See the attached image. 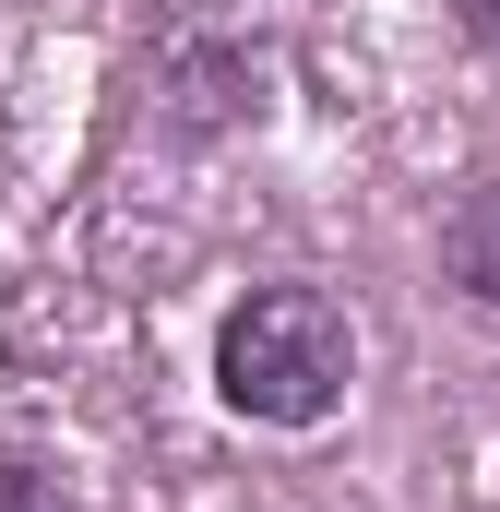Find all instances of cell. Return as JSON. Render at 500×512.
I'll use <instances>...</instances> for the list:
<instances>
[{
    "mask_svg": "<svg viewBox=\"0 0 500 512\" xmlns=\"http://www.w3.org/2000/svg\"><path fill=\"white\" fill-rule=\"evenodd\" d=\"M441 251H453V274H465L477 298H500V179H477V191L453 203V227H441Z\"/></svg>",
    "mask_w": 500,
    "mask_h": 512,
    "instance_id": "cell-2",
    "label": "cell"
},
{
    "mask_svg": "<svg viewBox=\"0 0 500 512\" xmlns=\"http://www.w3.org/2000/svg\"><path fill=\"white\" fill-rule=\"evenodd\" d=\"M215 382L262 429H322L358 382V322L322 286H250L227 310V334H215Z\"/></svg>",
    "mask_w": 500,
    "mask_h": 512,
    "instance_id": "cell-1",
    "label": "cell"
},
{
    "mask_svg": "<svg viewBox=\"0 0 500 512\" xmlns=\"http://www.w3.org/2000/svg\"><path fill=\"white\" fill-rule=\"evenodd\" d=\"M0 512H72V501H60L36 465H0Z\"/></svg>",
    "mask_w": 500,
    "mask_h": 512,
    "instance_id": "cell-3",
    "label": "cell"
},
{
    "mask_svg": "<svg viewBox=\"0 0 500 512\" xmlns=\"http://www.w3.org/2000/svg\"><path fill=\"white\" fill-rule=\"evenodd\" d=\"M453 12H465V36H477V48H500V0H453Z\"/></svg>",
    "mask_w": 500,
    "mask_h": 512,
    "instance_id": "cell-4",
    "label": "cell"
}]
</instances>
